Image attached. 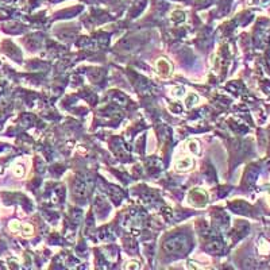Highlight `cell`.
Masks as SVG:
<instances>
[{
  "label": "cell",
  "mask_w": 270,
  "mask_h": 270,
  "mask_svg": "<svg viewBox=\"0 0 270 270\" xmlns=\"http://www.w3.org/2000/svg\"><path fill=\"white\" fill-rule=\"evenodd\" d=\"M174 91L176 92L173 94H176V96H182V88H176Z\"/></svg>",
  "instance_id": "obj_9"
},
{
  "label": "cell",
  "mask_w": 270,
  "mask_h": 270,
  "mask_svg": "<svg viewBox=\"0 0 270 270\" xmlns=\"http://www.w3.org/2000/svg\"><path fill=\"white\" fill-rule=\"evenodd\" d=\"M14 173H15L18 177H22L23 176V173H24V170H23V166H20V165H16L15 168H14Z\"/></svg>",
  "instance_id": "obj_7"
},
{
  "label": "cell",
  "mask_w": 270,
  "mask_h": 270,
  "mask_svg": "<svg viewBox=\"0 0 270 270\" xmlns=\"http://www.w3.org/2000/svg\"><path fill=\"white\" fill-rule=\"evenodd\" d=\"M188 249V240L184 235H177L164 243V250L169 254H181Z\"/></svg>",
  "instance_id": "obj_1"
},
{
  "label": "cell",
  "mask_w": 270,
  "mask_h": 270,
  "mask_svg": "<svg viewBox=\"0 0 270 270\" xmlns=\"http://www.w3.org/2000/svg\"><path fill=\"white\" fill-rule=\"evenodd\" d=\"M155 66H157L158 74L162 76V77H169L173 72V64L166 60V58H159V60L157 61Z\"/></svg>",
  "instance_id": "obj_2"
},
{
  "label": "cell",
  "mask_w": 270,
  "mask_h": 270,
  "mask_svg": "<svg viewBox=\"0 0 270 270\" xmlns=\"http://www.w3.org/2000/svg\"><path fill=\"white\" fill-rule=\"evenodd\" d=\"M193 166V159L191 157H186V158H182L177 162V169L178 170H188Z\"/></svg>",
  "instance_id": "obj_4"
},
{
  "label": "cell",
  "mask_w": 270,
  "mask_h": 270,
  "mask_svg": "<svg viewBox=\"0 0 270 270\" xmlns=\"http://www.w3.org/2000/svg\"><path fill=\"white\" fill-rule=\"evenodd\" d=\"M22 230H23V235H31L34 232V228L31 224H23L22 226Z\"/></svg>",
  "instance_id": "obj_5"
},
{
  "label": "cell",
  "mask_w": 270,
  "mask_h": 270,
  "mask_svg": "<svg viewBox=\"0 0 270 270\" xmlns=\"http://www.w3.org/2000/svg\"><path fill=\"white\" fill-rule=\"evenodd\" d=\"M126 267H127V269H138L139 266H138V262H128Z\"/></svg>",
  "instance_id": "obj_8"
},
{
  "label": "cell",
  "mask_w": 270,
  "mask_h": 270,
  "mask_svg": "<svg viewBox=\"0 0 270 270\" xmlns=\"http://www.w3.org/2000/svg\"><path fill=\"white\" fill-rule=\"evenodd\" d=\"M189 200H191L193 205L202 207L207 202V193L204 191H201V189H195V191L189 193Z\"/></svg>",
  "instance_id": "obj_3"
},
{
  "label": "cell",
  "mask_w": 270,
  "mask_h": 270,
  "mask_svg": "<svg viewBox=\"0 0 270 270\" xmlns=\"http://www.w3.org/2000/svg\"><path fill=\"white\" fill-rule=\"evenodd\" d=\"M8 227H10L11 231L16 232L20 228V223H19V222H16V220H14V222H11V223H10V226H8Z\"/></svg>",
  "instance_id": "obj_6"
}]
</instances>
